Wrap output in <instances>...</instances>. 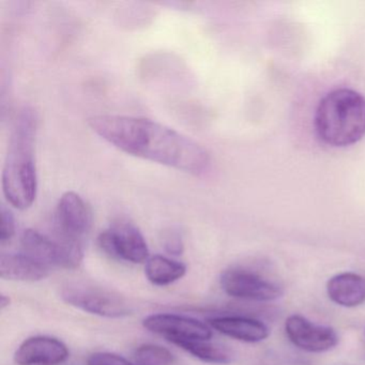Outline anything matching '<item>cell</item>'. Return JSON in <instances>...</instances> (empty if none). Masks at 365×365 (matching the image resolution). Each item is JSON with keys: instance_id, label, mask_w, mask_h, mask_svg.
<instances>
[{"instance_id": "1", "label": "cell", "mask_w": 365, "mask_h": 365, "mask_svg": "<svg viewBox=\"0 0 365 365\" xmlns=\"http://www.w3.org/2000/svg\"><path fill=\"white\" fill-rule=\"evenodd\" d=\"M89 127L119 150L187 174H204L210 164L208 151L192 138L157 121L140 117L99 115Z\"/></svg>"}, {"instance_id": "2", "label": "cell", "mask_w": 365, "mask_h": 365, "mask_svg": "<svg viewBox=\"0 0 365 365\" xmlns=\"http://www.w3.org/2000/svg\"><path fill=\"white\" fill-rule=\"evenodd\" d=\"M37 116L31 108L19 113L8 145L3 172V191L14 208L25 210L37 196L38 178L35 163Z\"/></svg>"}, {"instance_id": "3", "label": "cell", "mask_w": 365, "mask_h": 365, "mask_svg": "<svg viewBox=\"0 0 365 365\" xmlns=\"http://www.w3.org/2000/svg\"><path fill=\"white\" fill-rule=\"evenodd\" d=\"M315 131L320 140L332 147L356 144L365 135V97L352 89L327 93L316 108Z\"/></svg>"}, {"instance_id": "4", "label": "cell", "mask_w": 365, "mask_h": 365, "mask_svg": "<svg viewBox=\"0 0 365 365\" xmlns=\"http://www.w3.org/2000/svg\"><path fill=\"white\" fill-rule=\"evenodd\" d=\"M23 253L41 262L44 266L76 269L83 260L80 241L70 240L61 236L52 239L37 230H27L21 239Z\"/></svg>"}, {"instance_id": "5", "label": "cell", "mask_w": 365, "mask_h": 365, "mask_svg": "<svg viewBox=\"0 0 365 365\" xmlns=\"http://www.w3.org/2000/svg\"><path fill=\"white\" fill-rule=\"evenodd\" d=\"M61 298L72 307L102 317L119 318L131 313V307L120 294L88 284H69L61 290Z\"/></svg>"}, {"instance_id": "6", "label": "cell", "mask_w": 365, "mask_h": 365, "mask_svg": "<svg viewBox=\"0 0 365 365\" xmlns=\"http://www.w3.org/2000/svg\"><path fill=\"white\" fill-rule=\"evenodd\" d=\"M102 251L110 257L142 264L148 260L149 250L140 230L134 224L118 221L104 230L98 238Z\"/></svg>"}, {"instance_id": "7", "label": "cell", "mask_w": 365, "mask_h": 365, "mask_svg": "<svg viewBox=\"0 0 365 365\" xmlns=\"http://www.w3.org/2000/svg\"><path fill=\"white\" fill-rule=\"evenodd\" d=\"M221 285L228 296L243 300L268 302L283 296L281 286L245 269L226 270L222 274Z\"/></svg>"}, {"instance_id": "8", "label": "cell", "mask_w": 365, "mask_h": 365, "mask_svg": "<svg viewBox=\"0 0 365 365\" xmlns=\"http://www.w3.org/2000/svg\"><path fill=\"white\" fill-rule=\"evenodd\" d=\"M285 332L296 347L305 351H328L339 343V336L332 328L314 324L301 315H292L286 319Z\"/></svg>"}, {"instance_id": "9", "label": "cell", "mask_w": 365, "mask_h": 365, "mask_svg": "<svg viewBox=\"0 0 365 365\" xmlns=\"http://www.w3.org/2000/svg\"><path fill=\"white\" fill-rule=\"evenodd\" d=\"M55 219L61 237L80 242L93 225L91 208L76 192H66L61 196Z\"/></svg>"}, {"instance_id": "10", "label": "cell", "mask_w": 365, "mask_h": 365, "mask_svg": "<svg viewBox=\"0 0 365 365\" xmlns=\"http://www.w3.org/2000/svg\"><path fill=\"white\" fill-rule=\"evenodd\" d=\"M147 330L163 335L168 341H194V339H210L212 332L210 329L193 318L174 314H155L144 319Z\"/></svg>"}, {"instance_id": "11", "label": "cell", "mask_w": 365, "mask_h": 365, "mask_svg": "<svg viewBox=\"0 0 365 365\" xmlns=\"http://www.w3.org/2000/svg\"><path fill=\"white\" fill-rule=\"evenodd\" d=\"M69 356L67 346L51 336H34L26 339L16 350L14 361L18 365H58Z\"/></svg>"}, {"instance_id": "12", "label": "cell", "mask_w": 365, "mask_h": 365, "mask_svg": "<svg viewBox=\"0 0 365 365\" xmlns=\"http://www.w3.org/2000/svg\"><path fill=\"white\" fill-rule=\"evenodd\" d=\"M209 324L222 334L245 343H258L269 336L268 327L254 318L223 316L212 318Z\"/></svg>"}, {"instance_id": "13", "label": "cell", "mask_w": 365, "mask_h": 365, "mask_svg": "<svg viewBox=\"0 0 365 365\" xmlns=\"http://www.w3.org/2000/svg\"><path fill=\"white\" fill-rule=\"evenodd\" d=\"M331 301L344 307H356L365 302V277L354 272L334 275L327 283Z\"/></svg>"}, {"instance_id": "14", "label": "cell", "mask_w": 365, "mask_h": 365, "mask_svg": "<svg viewBox=\"0 0 365 365\" xmlns=\"http://www.w3.org/2000/svg\"><path fill=\"white\" fill-rule=\"evenodd\" d=\"M48 267L26 254H4L0 258V277L12 281L36 282L46 279Z\"/></svg>"}, {"instance_id": "15", "label": "cell", "mask_w": 365, "mask_h": 365, "mask_svg": "<svg viewBox=\"0 0 365 365\" xmlns=\"http://www.w3.org/2000/svg\"><path fill=\"white\" fill-rule=\"evenodd\" d=\"M187 267L162 255L148 258L145 267L147 279L157 286H166L185 277Z\"/></svg>"}, {"instance_id": "16", "label": "cell", "mask_w": 365, "mask_h": 365, "mask_svg": "<svg viewBox=\"0 0 365 365\" xmlns=\"http://www.w3.org/2000/svg\"><path fill=\"white\" fill-rule=\"evenodd\" d=\"M173 344L206 363L228 364L234 360L232 350L221 344L212 343L210 339L176 341Z\"/></svg>"}, {"instance_id": "17", "label": "cell", "mask_w": 365, "mask_h": 365, "mask_svg": "<svg viewBox=\"0 0 365 365\" xmlns=\"http://www.w3.org/2000/svg\"><path fill=\"white\" fill-rule=\"evenodd\" d=\"M138 365H172L174 356L170 350L153 344L140 346L134 354Z\"/></svg>"}, {"instance_id": "18", "label": "cell", "mask_w": 365, "mask_h": 365, "mask_svg": "<svg viewBox=\"0 0 365 365\" xmlns=\"http://www.w3.org/2000/svg\"><path fill=\"white\" fill-rule=\"evenodd\" d=\"M0 217H1V228H0V241L3 245L10 240L16 234V221H14V213L6 208L1 207L0 211Z\"/></svg>"}, {"instance_id": "19", "label": "cell", "mask_w": 365, "mask_h": 365, "mask_svg": "<svg viewBox=\"0 0 365 365\" xmlns=\"http://www.w3.org/2000/svg\"><path fill=\"white\" fill-rule=\"evenodd\" d=\"M162 243L165 251L172 255H180L185 249L182 237L177 230H166L162 236Z\"/></svg>"}, {"instance_id": "20", "label": "cell", "mask_w": 365, "mask_h": 365, "mask_svg": "<svg viewBox=\"0 0 365 365\" xmlns=\"http://www.w3.org/2000/svg\"><path fill=\"white\" fill-rule=\"evenodd\" d=\"M88 365H134L129 362L127 359L118 356V354H110V352H97L91 354L87 361Z\"/></svg>"}, {"instance_id": "21", "label": "cell", "mask_w": 365, "mask_h": 365, "mask_svg": "<svg viewBox=\"0 0 365 365\" xmlns=\"http://www.w3.org/2000/svg\"><path fill=\"white\" fill-rule=\"evenodd\" d=\"M10 305V298L6 294H0V309L4 311L6 307H9Z\"/></svg>"}]
</instances>
